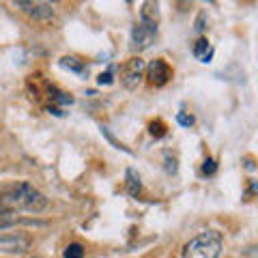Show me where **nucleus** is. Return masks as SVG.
Instances as JSON below:
<instances>
[{"label":"nucleus","mask_w":258,"mask_h":258,"mask_svg":"<svg viewBox=\"0 0 258 258\" xmlns=\"http://www.w3.org/2000/svg\"><path fill=\"white\" fill-rule=\"evenodd\" d=\"M0 205L11 211H30L41 213L47 207V198L30 183H11L0 191Z\"/></svg>","instance_id":"nucleus-1"},{"label":"nucleus","mask_w":258,"mask_h":258,"mask_svg":"<svg viewBox=\"0 0 258 258\" xmlns=\"http://www.w3.org/2000/svg\"><path fill=\"white\" fill-rule=\"evenodd\" d=\"M222 243V235L217 230H205L183 245V258H217Z\"/></svg>","instance_id":"nucleus-2"},{"label":"nucleus","mask_w":258,"mask_h":258,"mask_svg":"<svg viewBox=\"0 0 258 258\" xmlns=\"http://www.w3.org/2000/svg\"><path fill=\"white\" fill-rule=\"evenodd\" d=\"M142 74H144V60L140 56H134V58H129L123 67V74H120V82H123L125 88H136L140 84L142 80Z\"/></svg>","instance_id":"nucleus-3"},{"label":"nucleus","mask_w":258,"mask_h":258,"mask_svg":"<svg viewBox=\"0 0 258 258\" xmlns=\"http://www.w3.org/2000/svg\"><path fill=\"white\" fill-rule=\"evenodd\" d=\"M15 5H18L20 11H24L32 20H50V18H54L52 7L47 3H43V0H15Z\"/></svg>","instance_id":"nucleus-4"},{"label":"nucleus","mask_w":258,"mask_h":258,"mask_svg":"<svg viewBox=\"0 0 258 258\" xmlns=\"http://www.w3.org/2000/svg\"><path fill=\"white\" fill-rule=\"evenodd\" d=\"M155 35H157V28H151L147 24L138 22L132 30V50L134 52H142L155 41Z\"/></svg>","instance_id":"nucleus-5"},{"label":"nucleus","mask_w":258,"mask_h":258,"mask_svg":"<svg viewBox=\"0 0 258 258\" xmlns=\"http://www.w3.org/2000/svg\"><path fill=\"white\" fill-rule=\"evenodd\" d=\"M147 78H149V84L151 86H164V84L170 82L172 69H170V64H168L164 58H157V60H153L149 64Z\"/></svg>","instance_id":"nucleus-6"},{"label":"nucleus","mask_w":258,"mask_h":258,"mask_svg":"<svg viewBox=\"0 0 258 258\" xmlns=\"http://www.w3.org/2000/svg\"><path fill=\"white\" fill-rule=\"evenodd\" d=\"M30 245L28 237L22 235H3L0 237V252H26Z\"/></svg>","instance_id":"nucleus-7"},{"label":"nucleus","mask_w":258,"mask_h":258,"mask_svg":"<svg viewBox=\"0 0 258 258\" xmlns=\"http://www.w3.org/2000/svg\"><path fill=\"white\" fill-rule=\"evenodd\" d=\"M140 22L147 24L151 28H157L159 24V9H157V0H147L142 5V13H140Z\"/></svg>","instance_id":"nucleus-8"},{"label":"nucleus","mask_w":258,"mask_h":258,"mask_svg":"<svg viewBox=\"0 0 258 258\" xmlns=\"http://www.w3.org/2000/svg\"><path fill=\"white\" fill-rule=\"evenodd\" d=\"M20 222L22 220H20L18 211H11V209H7V207L0 205V228H11V226L20 224Z\"/></svg>","instance_id":"nucleus-9"},{"label":"nucleus","mask_w":258,"mask_h":258,"mask_svg":"<svg viewBox=\"0 0 258 258\" xmlns=\"http://www.w3.org/2000/svg\"><path fill=\"white\" fill-rule=\"evenodd\" d=\"M194 56H196L198 60H203V62H209V60H211L213 50L209 47V41H207V39H198V41H196V45H194Z\"/></svg>","instance_id":"nucleus-10"},{"label":"nucleus","mask_w":258,"mask_h":258,"mask_svg":"<svg viewBox=\"0 0 258 258\" xmlns=\"http://www.w3.org/2000/svg\"><path fill=\"white\" fill-rule=\"evenodd\" d=\"M60 67L69 69V71H76V74H80V76L86 74V67L82 64V60L76 58V56H64V58H60Z\"/></svg>","instance_id":"nucleus-11"},{"label":"nucleus","mask_w":258,"mask_h":258,"mask_svg":"<svg viewBox=\"0 0 258 258\" xmlns=\"http://www.w3.org/2000/svg\"><path fill=\"white\" fill-rule=\"evenodd\" d=\"M140 189H142V183H140V176L136 174L132 168L127 170V191L132 194V196H138L140 194Z\"/></svg>","instance_id":"nucleus-12"},{"label":"nucleus","mask_w":258,"mask_h":258,"mask_svg":"<svg viewBox=\"0 0 258 258\" xmlns=\"http://www.w3.org/2000/svg\"><path fill=\"white\" fill-rule=\"evenodd\" d=\"M64 258H84V247L80 243H71L64 249Z\"/></svg>","instance_id":"nucleus-13"},{"label":"nucleus","mask_w":258,"mask_h":258,"mask_svg":"<svg viewBox=\"0 0 258 258\" xmlns=\"http://www.w3.org/2000/svg\"><path fill=\"white\" fill-rule=\"evenodd\" d=\"M151 134L155 136V138H164V136H166V125L161 123V120H157V123H151Z\"/></svg>","instance_id":"nucleus-14"},{"label":"nucleus","mask_w":258,"mask_h":258,"mask_svg":"<svg viewBox=\"0 0 258 258\" xmlns=\"http://www.w3.org/2000/svg\"><path fill=\"white\" fill-rule=\"evenodd\" d=\"M215 170H217V166H215V161L209 157V159H205V164H203V174H207V176H211V174H215Z\"/></svg>","instance_id":"nucleus-15"},{"label":"nucleus","mask_w":258,"mask_h":258,"mask_svg":"<svg viewBox=\"0 0 258 258\" xmlns=\"http://www.w3.org/2000/svg\"><path fill=\"white\" fill-rule=\"evenodd\" d=\"M176 120H179L183 127H191V125H194V116H187V114H183V112H179V114H176Z\"/></svg>","instance_id":"nucleus-16"},{"label":"nucleus","mask_w":258,"mask_h":258,"mask_svg":"<svg viewBox=\"0 0 258 258\" xmlns=\"http://www.w3.org/2000/svg\"><path fill=\"white\" fill-rule=\"evenodd\" d=\"M166 170L172 172V174L176 172V159H174V157L170 159V155H166Z\"/></svg>","instance_id":"nucleus-17"},{"label":"nucleus","mask_w":258,"mask_h":258,"mask_svg":"<svg viewBox=\"0 0 258 258\" xmlns=\"http://www.w3.org/2000/svg\"><path fill=\"white\" fill-rule=\"evenodd\" d=\"M112 82V71H106V74L99 76V84H110Z\"/></svg>","instance_id":"nucleus-18"},{"label":"nucleus","mask_w":258,"mask_h":258,"mask_svg":"<svg viewBox=\"0 0 258 258\" xmlns=\"http://www.w3.org/2000/svg\"><path fill=\"white\" fill-rule=\"evenodd\" d=\"M43 3H47V5H52V3H58V0H43Z\"/></svg>","instance_id":"nucleus-19"},{"label":"nucleus","mask_w":258,"mask_h":258,"mask_svg":"<svg viewBox=\"0 0 258 258\" xmlns=\"http://www.w3.org/2000/svg\"><path fill=\"white\" fill-rule=\"evenodd\" d=\"M179 5H181V7H185V5H187V0H179Z\"/></svg>","instance_id":"nucleus-20"},{"label":"nucleus","mask_w":258,"mask_h":258,"mask_svg":"<svg viewBox=\"0 0 258 258\" xmlns=\"http://www.w3.org/2000/svg\"><path fill=\"white\" fill-rule=\"evenodd\" d=\"M127 3H129V5H132V3H134V0H127Z\"/></svg>","instance_id":"nucleus-21"},{"label":"nucleus","mask_w":258,"mask_h":258,"mask_svg":"<svg viewBox=\"0 0 258 258\" xmlns=\"http://www.w3.org/2000/svg\"><path fill=\"white\" fill-rule=\"evenodd\" d=\"M209 3H213V0H209Z\"/></svg>","instance_id":"nucleus-22"}]
</instances>
